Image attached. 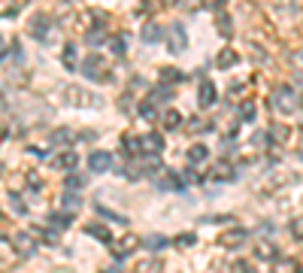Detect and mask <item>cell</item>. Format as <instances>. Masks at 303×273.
<instances>
[{"mask_svg": "<svg viewBox=\"0 0 303 273\" xmlns=\"http://www.w3.org/2000/svg\"><path fill=\"white\" fill-rule=\"evenodd\" d=\"M273 106H276L279 112H294V106H297V94H294L288 85H279V88L273 91Z\"/></svg>", "mask_w": 303, "mask_h": 273, "instance_id": "obj_1", "label": "cell"}, {"mask_svg": "<svg viewBox=\"0 0 303 273\" xmlns=\"http://www.w3.org/2000/svg\"><path fill=\"white\" fill-rule=\"evenodd\" d=\"M88 167L94 173L112 170V155H109V152H91V155H88Z\"/></svg>", "mask_w": 303, "mask_h": 273, "instance_id": "obj_2", "label": "cell"}, {"mask_svg": "<svg viewBox=\"0 0 303 273\" xmlns=\"http://www.w3.org/2000/svg\"><path fill=\"white\" fill-rule=\"evenodd\" d=\"M170 36H173V43H170V52H173V55H182V52L188 49L185 28H182V25H170Z\"/></svg>", "mask_w": 303, "mask_h": 273, "instance_id": "obj_3", "label": "cell"}, {"mask_svg": "<svg viewBox=\"0 0 303 273\" xmlns=\"http://www.w3.org/2000/svg\"><path fill=\"white\" fill-rule=\"evenodd\" d=\"M136 246H139V237H136V234H125V237L118 240V243H112V249H115V255H118V258L131 255Z\"/></svg>", "mask_w": 303, "mask_h": 273, "instance_id": "obj_4", "label": "cell"}, {"mask_svg": "<svg viewBox=\"0 0 303 273\" xmlns=\"http://www.w3.org/2000/svg\"><path fill=\"white\" fill-rule=\"evenodd\" d=\"M246 237H249V234H246L243 228H234V231L221 234V237H218V243H221L225 249H236V246H243V243H246Z\"/></svg>", "mask_w": 303, "mask_h": 273, "instance_id": "obj_5", "label": "cell"}, {"mask_svg": "<svg viewBox=\"0 0 303 273\" xmlns=\"http://www.w3.org/2000/svg\"><path fill=\"white\" fill-rule=\"evenodd\" d=\"M139 146H143V152H149V155H158V152H164V140H161V134H146V136H139Z\"/></svg>", "mask_w": 303, "mask_h": 273, "instance_id": "obj_6", "label": "cell"}, {"mask_svg": "<svg viewBox=\"0 0 303 273\" xmlns=\"http://www.w3.org/2000/svg\"><path fill=\"white\" fill-rule=\"evenodd\" d=\"M82 73H85L88 79H106V67H103L100 58H88L85 67H82Z\"/></svg>", "mask_w": 303, "mask_h": 273, "instance_id": "obj_7", "label": "cell"}, {"mask_svg": "<svg viewBox=\"0 0 303 273\" xmlns=\"http://www.w3.org/2000/svg\"><path fill=\"white\" fill-rule=\"evenodd\" d=\"M212 176H215V179H221V182H234V179H236V170L228 164V161H218V164L212 167Z\"/></svg>", "mask_w": 303, "mask_h": 273, "instance_id": "obj_8", "label": "cell"}, {"mask_svg": "<svg viewBox=\"0 0 303 273\" xmlns=\"http://www.w3.org/2000/svg\"><path fill=\"white\" fill-rule=\"evenodd\" d=\"M49 15H34V22H31V34L36 36V40H46V31H49Z\"/></svg>", "mask_w": 303, "mask_h": 273, "instance_id": "obj_9", "label": "cell"}, {"mask_svg": "<svg viewBox=\"0 0 303 273\" xmlns=\"http://www.w3.org/2000/svg\"><path fill=\"white\" fill-rule=\"evenodd\" d=\"M76 164H79L76 152H58V158H55V167H61V170H76Z\"/></svg>", "mask_w": 303, "mask_h": 273, "instance_id": "obj_10", "label": "cell"}, {"mask_svg": "<svg viewBox=\"0 0 303 273\" xmlns=\"http://www.w3.org/2000/svg\"><path fill=\"white\" fill-rule=\"evenodd\" d=\"M136 273H164V261L161 258H146L136 264Z\"/></svg>", "mask_w": 303, "mask_h": 273, "instance_id": "obj_11", "label": "cell"}, {"mask_svg": "<svg viewBox=\"0 0 303 273\" xmlns=\"http://www.w3.org/2000/svg\"><path fill=\"white\" fill-rule=\"evenodd\" d=\"M170 98H173V88H167V85H158V88L149 91V103H152V106H155V103H167Z\"/></svg>", "mask_w": 303, "mask_h": 273, "instance_id": "obj_12", "label": "cell"}, {"mask_svg": "<svg viewBox=\"0 0 303 273\" xmlns=\"http://www.w3.org/2000/svg\"><path fill=\"white\" fill-rule=\"evenodd\" d=\"M197 101H200V106H212V101H215V85L212 82H200Z\"/></svg>", "mask_w": 303, "mask_h": 273, "instance_id": "obj_13", "label": "cell"}, {"mask_svg": "<svg viewBox=\"0 0 303 273\" xmlns=\"http://www.w3.org/2000/svg\"><path fill=\"white\" fill-rule=\"evenodd\" d=\"M158 188H161V191H182L185 185H182V179H179L176 173H167V176L158 182Z\"/></svg>", "mask_w": 303, "mask_h": 273, "instance_id": "obj_14", "label": "cell"}, {"mask_svg": "<svg viewBox=\"0 0 303 273\" xmlns=\"http://www.w3.org/2000/svg\"><path fill=\"white\" fill-rule=\"evenodd\" d=\"M164 36V31L155 25V22H149V25H143V43H158Z\"/></svg>", "mask_w": 303, "mask_h": 273, "instance_id": "obj_15", "label": "cell"}, {"mask_svg": "<svg viewBox=\"0 0 303 273\" xmlns=\"http://www.w3.org/2000/svg\"><path fill=\"white\" fill-rule=\"evenodd\" d=\"M215 61H218V67H225V70H228V67H234L236 61H239V55H236L234 49H221Z\"/></svg>", "mask_w": 303, "mask_h": 273, "instance_id": "obj_16", "label": "cell"}, {"mask_svg": "<svg viewBox=\"0 0 303 273\" xmlns=\"http://www.w3.org/2000/svg\"><path fill=\"white\" fill-rule=\"evenodd\" d=\"M188 158H191V164H200V161H206V158H209V149L197 143V146H191V149H188Z\"/></svg>", "mask_w": 303, "mask_h": 273, "instance_id": "obj_17", "label": "cell"}, {"mask_svg": "<svg viewBox=\"0 0 303 273\" xmlns=\"http://www.w3.org/2000/svg\"><path fill=\"white\" fill-rule=\"evenodd\" d=\"M79 206H82V198H79V194H73V191H64V212L73 216Z\"/></svg>", "mask_w": 303, "mask_h": 273, "instance_id": "obj_18", "label": "cell"}, {"mask_svg": "<svg viewBox=\"0 0 303 273\" xmlns=\"http://www.w3.org/2000/svg\"><path fill=\"white\" fill-rule=\"evenodd\" d=\"M85 231H88L91 237H97V240H100V243H112V237H109V231H106L103 225H88Z\"/></svg>", "mask_w": 303, "mask_h": 273, "instance_id": "obj_19", "label": "cell"}, {"mask_svg": "<svg viewBox=\"0 0 303 273\" xmlns=\"http://www.w3.org/2000/svg\"><path fill=\"white\" fill-rule=\"evenodd\" d=\"M122 149H125L128 155H134V152H139L143 146H139V140H136V136H122Z\"/></svg>", "mask_w": 303, "mask_h": 273, "instance_id": "obj_20", "label": "cell"}, {"mask_svg": "<svg viewBox=\"0 0 303 273\" xmlns=\"http://www.w3.org/2000/svg\"><path fill=\"white\" fill-rule=\"evenodd\" d=\"M161 122H164V128L173 131V128H179V125H182V115H179V112H173V109H167V115H164Z\"/></svg>", "mask_w": 303, "mask_h": 273, "instance_id": "obj_21", "label": "cell"}, {"mask_svg": "<svg viewBox=\"0 0 303 273\" xmlns=\"http://www.w3.org/2000/svg\"><path fill=\"white\" fill-rule=\"evenodd\" d=\"M15 249L25 252V255H31V252H34V243H31V237L25 234V237H15Z\"/></svg>", "mask_w": 303, "mask_h": 273, "instance_id": "obj_22", "label": "cell"}, {"mask_svg": "<svg viewBox=\"0 0 303 273\" xmlns=\"http://www.w3.org/2000/svg\"><path fill=\"white\" fill-rule=\"evenodd\" d=\"M239 119H243V122H252V119H255V103L252 101H246L239 106Z\"/></svg>", "mask_w": 303, "mask_h": 273, "instance_id": "obj_23", "label": "cell"}, {"mask_svg": "<svg viewBox=\"0 0 303 273\" xmlns=\"http://www.w3.org/2000/svg\"><path fill=\"white\" fill-rule=\"evenodd\" d=\"M179 79H182V73H179L176 67H164L161 70V82H179Z\"/></svg>", "mask_w": 303, "mask_h": 273, "instance_id": "obj_24", "label": "cell"}, {"mask_svg": "<svg viewBox=\"0 0 303 273\" xmlns=\"http://www.w3.org/2000/svg\"><path fill=\"white\" fill-rule=\"evenodd\" d=\"M49 222H52V225H58V228H67V225H70V212H52V216H49Z\"/></svg>", "mask_w": 303, "mask_h": 273, "instance_id": "obj_25", "label": "cell"}, {"mask_svg": "<svg viewBox=\"0 0 303 273\" xmlns=\"http://www.w3.org/2000/svg\"><path fill=\"white\" fill-rule=\"evenodd\" d=\"M258 258H264V261H276V249L267 246V243H261V246H258Z\"/></svg>", "mask_w": 303, "mask_h": 273, "instance_id": "obj_26", "label": "cell"}, {"mask_svg": "<svg viewBox=\"0 0 303 273\" xmlns=\"http://www.w3.org/2000/svg\"><path fill=\"white\" fill-rule=\"evenodd\" d=\"M97 212H100L103 219H109V222H118V225H128V219H125V216H115V212H109L106 206H97Z\"/></svg>", "mask_w": 303, "mask_h": 273, "instance_id": "obj_27", "label": "cell"}, {"mask_svg": "<svg viewBox=\"0 0 303 273\" xmlns=\"http://www.w3.org/2000/svg\"><path fill=\"white\" fill-rule=\"evenodd\" d=\"M67 143H70V131L61 128V131H55V134H52V146H67Z\"/></svg>", "mask_w": 303, "mask_h": 273, "instance_id": "obj_28", "label": "cell"}, {"mask_svg": "<svg viewBox=\"0 0 303 273\" xmlns=\"http://www.w3.org/2000/svg\"><path fill=\"white\" fill-rule=\"evenodd\" d=\"M218 28H221V34H225V36H231V31H234V28H231L228 12H218Z\"/></svg>", "mask_w": 303, "mask_h": 273, "instance_id": "obj_29", "label": "cell"}, {"mask_svg": "<svg viewBox=\"0 0 303 273\" xmlns=\"http://www.w3.org/2000/svg\"><path fill=\"white\" fill-rule=\"evenodd\" d=\"M125 49H128L125 34H122V36H112V52H115V55H125Z\"/></svg>", "mask_w": 303, "mask_h": 273, "instance_id": "obj_30", "label": "cell"}, {"mask_svg": "<svg viewBox=\"0 0 303 273\" xmlns=\"http://www.w3.org/2000/svg\"><path fill=\"white\" fill-rule=\"evenodd\" d=\"M64 67H76V49H73V46H67V49H64Z\"/></svg>", "mask_w": 303, "mask_h": 273, "instance_id": "obj_31", "label": "cell"}, {"mask_svg": "<svg viewBox=\"0 0 303 273\" xmlns=\"http://www.w3.org/2000/svg\"><path fill=\"white\" fill-rule=\"evenodd\" d=\"M146 246H149V249H164V246H167V237H158V234H155V237L146 240Z\"/></svg>", "mask_w": 303, "mask_h": 273, "instance_id": "obj_32", "label": "cell"}, {"mask_svg": "<svg viewBox=\"0 0 303 273\" xmlns=\"http://www.w3.org/2000/svg\"><path fill=\"white\" fill-rule=\"evenodd\" d=\"M291 234L303 240V216H297V219H291Z\"/></svg>", "mask_w": 303, "mask_h": 273, "instance_id": "obj_33", "label": "cell"}, {"mask_svg": "<svg viewBox=\"0 0 303 273\" xmlns=\"http://www.w3.org/2000/svg\"><path fill=\"white\" fill-rule=\"evenodd\" d=\"M139 115H143V119H155V106L146 101L143 106H139Z\"/></svg>", "mask_w": 303, "mask_h": 273, "instance_id": "obj_34", "label": "cell"}, {"mask_svg": "<svg viewBox=\"0 0 303 273\" xmlns=\"http://www.w3.org/2000/svg\"><path fill=\"white\" fill-rule=\"evenodd\" d=\"M194 243V234H182V237H176V246H182V249H188Z\"/></svg>", "mask_w": 303, "mask_h": 273, "instance_id": "obj_35", "label": "cell"}, {"mask_svg": "<svg viewBox=\"0 0 303 273\" xmlns=\"http://www.w3.org/2000/svg\"><path fill=\"white\" fill-rule=\"evenodd\" d=\"M79 188H82V179H79V176H70L67 179V191H79Z\"/></svg>", "mask_w": 303, "mask_h": 273, "instance_id": "obj_36", "label": "cell"}, {"mask_svg": "<svg viewBox=\"0 0 303 273\" xmlns=\"http://www.w3.org/2000/svg\"><path fill=\"white\" fill-rule=\"evenodd\" d=\"M276 267H279V273H288V270H294V264H288V261H276Z\"/></svg>", "mask_w": 303, "mask_h": 273, "instance_id": "obj_37", "label": "cell"}, {"mask_svg": "<svg viewBox=\"0 0 303 273\" xmlns=\"http://www.w3.org/2000/svg\"><path fill=\"white\" fill-rule=\"evenodd\" d=\"M88 43H91V46H100V43H103V34H91V36H88Z\"/></svg>", "mask_w": 303, "mask_h": 273, "instance_id": "obj_38", "label": "cell"}, {"mask_svg": "<svg viewBox=\"0 0 303 273\" xmlns=\"http://www.w3.org/2000/svg\"><path fill=\"white\" fill-rule=\"evenodd\" d=\"M300 158H303V152H300Z\"/></svg>", "mask_w": 303, "mask_h": 273, "instance_id": "obj_39", "label": "cell"}]
</instances>
